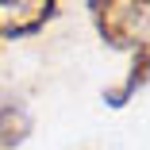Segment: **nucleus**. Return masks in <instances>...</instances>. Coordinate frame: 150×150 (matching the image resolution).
I'll return each instance as SVG.
<instances>
[{
  "label": "nucleus",
  "instance_id": "obj_1",
  "mask_svg": "<svg viewBox=\"0 0 150 150\" xmlns=\"http://www.w3.org/2000/svg\"><path fill=\"white\" fill-rule=\"evenodd\" d=\"M88 12L112 50H135L150 39V0H93Z\"/></svg>",
  "mask_w": 150,
  "mask_h": 150
},
{
  "label": "nucleus",
  "instance_id": "obj_2",
  "mask_svg": "<svg viewBox=\"0 0 150 150\" xmlns=\"http://www.w3.org/2000/svg\"><path fill=\"white\" fill-rule=\"evenodd\" d=\"M62 12L58 0H0V39H27Z\"/></svg>",
  "mask_w": 150,
  "mask_h": 150
},
{
  "label": "nucleus",
  "instance_id": "obj_3",
  "mask_svg": "<svg viewBox=\"0 0 150 150\" xmlns=\"http://www.w3.org/2000/svg\"><path fill=\"white\" fill-rule=\"evenodd\" d=\"M146 85H150V39L131 50V69H127V77L119 81L115 88H104V104L108 108H123V104H131V96L139 93V88H146Z\"/></svg>",
  "mask_w": 150,
  "mask_h": 150
},
{
  "label": "nucleus",
  "instance_id": "obj_4",
  "mask_svg": "<svg viewBox=\"0 0 150 150\" xmlns=\"http://www.w3.org/2000/svg\"><path fill=\"white\" fill-rule=\"evenodd\" d=\"M31 112L12 93H0V150H19L31 135Z\"/></svg>",
  "mask_w": 150,
  "mask_h": 150
}]
</instances>
